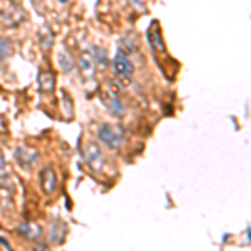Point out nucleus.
<instances>
[{"label":"nucleus","instance_id":"obj_10","mask_svg":"<svg viewBox=\"0 0 251 251\" xmlns=\"http://www.w3.org/2000/svg\"><path fill=\"white\" fill-rule=\"evenodd\" d=\"M39 82H40V87H42V91H46V92L54 91V82H55V79H54V75H52L50 72H40Z\"/></svg>","mask_w":251,"mask_h":251},{"label":"nucleus","instance_id":"obj_11","mask_svg":"<svg viewBox=\"0 0 251 251\" xmlns=\"http://www.w3.org/2000/svg\"><path fill=\"white\" fill-rule=\"evenodd\" d=\"M59 66L64 72H67V74L74 69V60H72L71 54H67L66 50H62L59 54Z\"/></svg>","mask_w":251,"mask_h":251},{"label":"nucleus","instance_id":"obj_3","mask_svg":"<svg viewBox=\"0 0 251 251\" xmlns=\"http://www.w3.org/2000/svg\"><path fill=\"white\" fill-rule=\"evenodd\" d=\"M84 157H86L87 164L91 166L92 169H100L104 166V157L102 152H100L99 146L96 143H87L86 149H84Z\"/></svg>","mask_w":251,"mask_h":251},{"label":"nucleus","instance_id":"obj_15","mask_svg":"<svg viewBox=\"0 0 251 251\" xmlns=\"http://www.w3.org/2000/svg\"><path fill=\"white\" fill-rule=\"evenodd\" d=\"M246 240H248V243H250V226L246 228Z\"/></svg>","mask_w":251,"mask_h":251},{"label":"nucleus","instance_id":"obj_1","mask_svg":"<svg viewBox=\"0 0 251 251\" xmlns=\"http://www.w3.org/2000/svg\"><path fill=\"white\" fill-rule=\"evenodd\" d=\"M97 137L109 149H117L123 144V131L119 127H112L109 124H102L97 129Z\"/></svg>","mask_w":251,"mask_h":251},{"label":"nucleus","instance_id":"obj_12","mask_svg":"<svg viewBox=\"0 0 251 251\" xmlns=\"http://www.w3.org/2000/svg\"><path fill=\"white\" fill-rule=\"evenodd\" d=\"M92 55H94V60L99 66H102V67H106L107 66V54H106V50L104 49H100V47H94L92 49Z\"/></svg>","mask_w":251,"mask_h":251},{"label":"nucleus","instance_id":"obj_6","mask_svg":"<svg viewBox=\"0 0 251 251\" xmlns=\"http://www.w3.org/2000/svg\"><path fill=\"white\" fill-rule=\"evenodd\" d=\"M30 149L27 148H19L15 149V159H17V163L22 166L24 169H29L34 166V163L37 161L39 156H30Z\"/></svg>","mask_w":251,"mask_h":251},{"label":"nucleus","instance_id":"obj_9","mask_svg":"<svg viewBox=\"0 0 251 251\" xmlns=\"http://www.w3.org/2000/svg\"><path fill=\"white\" fill-rule=\"evenodd\" d=\"M66 236V225L62 221H55L50 228V241L52 243H62Z\"/></svg>","mask_w":251,"mask_h":251},{"label":"nucleus","instance_id":"obj_4","mask_svg":"<svg viewBox=\"0 0 251 251\" xmlns=\"http://www.w3.org/2000/svg\"><path fill=\"white\" fill-rule=\"evenodd\" d=\"M55 184H57V176H55V173L52 171L50 168L44 169V171L40 173V186H42V191L50 194L55 189Z\"/></svg>","mask_w":251,"mask_h":251},{"label":"nucleus","instance_id":"obj_14","mask_svg":"<svg viewBox=\"0 0 251 251\" xmlns=\"http://www.w3.org/2000/svg\"><path fill=\"white\" fill-rule=\"evenodd\" d=\"M9 54H10V42L0 37V60L5 59Z\"/></svg>","mask_w":251,"mask_h":251},{"label":"nucleus","instance_id":"obj_7","mask_svg":"<svg viewBox=\"0 0 251 251\" xmlns=\"http://www.w3.org/2000/svg\"><path fill=\"white\" fill-rule=\"evenodd\" d=\"M148 40H149V44H151V47L154 49V50L164 52L163 40H161V27H159V24H157V22L152 24V27H149V30H148Z\"/></svg>","mask_w":251,"mask_h":251},{"label":"nucleus","instance_id":"obj_5","mask_svg":"<svg viewBox=\"0 0 251 251\" xmlns=\"http://www.w3.org/2000/svg\"><path fill=\"white\" fill-rule=\"evenodd\" d=\"M104 104L107 106V109L111 111V114H114L116 117H121L124 114V104L121 102V99L117 97L116 92H109L104 97Z\"/></svg>","mask_w":251,"mask_h":251},{"label":"nucleus","instance_id":"obj_13","mask_svg":"<svg viewBox=\"0 0 251 251\" xmlns=\"http://www.w3.org/2000/svg\"><path fill=\"white\" fill-rule=\"evenodd\" d=\"M80 67H82V71H86L87 74L94 72V62H92L91 55H82V59H80Z\"/></svg>","mask_w":251,"mask_h":251},{"label":"nucleus","instance_id":"obj_2","mask_svg":"<svg viewBox=\"0 0 251 251\" xmlns=\"http://www.w3.org/2000/svg\"><path fill=\"white\" fill-rule=\"evenodd\" d=\"M112 67H114V72L119 79H126L131 80L132 74H134V67H132V62L129 60L127 54H124L123 50H117L114 60H112Z\"/></svg>","mask_w":251,"mask_h":251},{"label":"nucleus","instance_id":"obj_8","mask_svg":"<svg viewBox=\"0 0 251 251\" xmlns=\"http://www.w3.org/2000/svg\"><path fill=\"white\" fill-rule=\"evenodd\" d=\"M19 233H22L25 238H29V240L35 241V240H39L42 229H40V226L35 225V223H24V225L19 228Z\"/></svg>","mask_w":251,"mask_h":251}]
</instances>
